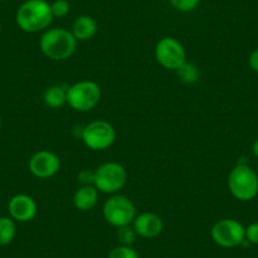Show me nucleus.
<instances>
[{"label": "nucleus", "instance_id": "1", "mask_svg": "<svg viewBox=\"0 0 258 258\" xmlns=\"http://www.w3.org/2000/svg\"><path fill=\"white\" fill-rule=\"evenodd\" d=\"M53 21L51 3L46 0H26L19 6L16 22L19 28L27 33H38L48 29Z\"/></svg>", "mask_w": 258, "mask_h": 258}, {"label": "nucleus", "instance_id": "2", "mask_svg": "<svg viewBox=\"0 0 258 258\" xmlns=\"http://www.w3.org/2000/svg\"><path fill=\"white\" fill-rule=\"evenodd\" d=\"M41 52L52 61H64L74 56L78 41L69 29L56 27L43 32L39 39Z\"/></svg>", "mask_w": 258, "mask_h": 258}, {"label": "nucleus", "instance_id": "3", "mask_svg": "<svg viewBox=\"0 0 258 258\" xmlns=\"http://www.w3.org/2000/svg\"><path fill=\"white\" fill-rule=\"evenodd\" d=\"M228 188L234 199L250 202L258 195V175L247 163L239 162L229 172Z\"/></svg>", "mask_w": 258, "mask_h": 258}, {"label": "nucleus", "instance_id": "4", "mask_svg": "<svg viewBox=\"0 0 258 258\" xmlns=\"http://www.w3.org/2000/svg\"><path fill=\"white\" fill-rule=\"evenodd\" d=\"M137 215L136 205L129 198L114 194L103 205V217L108 224L114 228L131 225Z\"/></svg>", "mask_w": 258, "mask_h": 258}, {"label": "nucleus", "instance_id": "5", "mask_svg": "<svg viewBox=\"0 0 258 258\" xmlns=\"http://www.w3.org/2000/svg\"><path fill=\"white\" fill-rule=\"evenodd\" d=\"M101 88L91 80H81L68 88V104L76 111H90L100 103Z\"/></svg>", "mask_w": 258, "mask_h": 258}, {"label": "nucleus", "instance_id": "6", "mask_svg": "<svg viewBox=\"0 0 258 258\" xmlns=\"http://www.w3.org/2000/svg\"><path fill=\"white\" fill-rule=\"evenodd\" d=\"M81 140L91 151L108 150L115 142L116 131L111 123L104 119H98L84 126Z\"/></svg>", "mask_w": 258, "mask_h": 258}, {"label": "nucleus", "instance_id": "7", "mask_svg": "<svg viewBox=\"0 0 258 258\" xmlns=\"http://www.w3.org/2000/svg\"><path fill=\"white\" fill-rule=\"evenodd\" d=\"M128 173L123 165L118 162H105L95 170L94 186L99 192L114 195L125 186Z\"/></svg>", "mask_w": 258, "mask_h": 258}, {"label": "nucleus", "instance_id": "8", "mask_svg": "<svg viewBox=\"0 0 258 258\" xmlns=\"http://www.w3.org/2000/svg\"><path fill=\"white\" fill-rule=\"evenodd\" d=\"M215 244L222 248H235L245 240V227L237 219L218 220L210 230Z\"/></svg>", "mask_w": 258, "mask_h": 258}, {"label": "nucleus", "instance_id": "9", "mask_svg": "<svg viewBox=\"0 0 258 258\" xmlns=\"http://www.w3.org/2000/svg\"><path fill=\"white\" fill-rule=\"evenodd\" d=\"M155 57L163 69L176 71L186 61L185 47L173 37H163L156 43Z\"/></svg>", "mask_w": 258, "mask_h": 258}, {"label": "nucleus", "instance_id": "10", "mask_svg": "<svg viewBox=\"0 0 258 258\" xmlns=\"http://www.w3.org/2000/svg\"><path fill=\"white\" fill-rule=\"evenodd\" d=\"M28 168L37 178L53 177L61 168V160L52 151L42 150L32 156L28 162Z\"/></svg>", "mask_w": 258, "mask_h": 258}, {"label": "nucleus", "instance_id": "11", "mask_svg": "<svg viewBox=\"0 0 258 258\" xmlns=\"http://www.w3.org/2000/svg\"><path fill=\"white\" fill-rule=\"evenodd\" d=\"M9 217L18 223H28L37 217L36 200L27 194H17L8 203Z\"/></svg>", "mask_w": 258, "mask_h": 258}, {"label": "nucleus", "instance_id": "12", "mask_svg": "<svg viewBox=\"0 0 258 258\" xmlns=\"http://www.w3.org/2000/svg\"><path fill=\"white\" fill-rule=\"evenodd\" d=\"M132 225L138 237L147 238V239L158 237L163 230L162 218L152 212L140 213L136 215Z\"/></svg>", "mask_w": 258, "mask_h": 258}, {"label": "nucleus", "instance_id": "13", "mask_svg": "<svg viewBox=\"0 0 258 258\" xmlns=\"http://www.w3.org/2000/svg\"><path fill=\"white\" fill-rule=\"evenodd\" d=\"M99 202V190L94 185H84L75 191L73 197L74 207L80 212L94 209Z\"/></svg>", "mask_w": 258, "mask_h": 258}, {"label": "nucleus", "instance_id": "14", "mask_svg": "<svg viewBox=\"0 0 258 258\" xmlns=\"http://www.w3.org/2000/svg\"><path fill=\"white\" fill-rule=\"evenodd\" d=\"M96 32H98V23L93 17L86 16V14L79 16L74 21L73 29H71V33L74 34L78 42L89 41L95 36Z\"/></svg>", "mask_w": 258, "mask_h": 258}, {"label": "nucleus", "instance_id": "15", "mask_svg": "<svg viewBox=\"0 0 258 258\" xmlns=\"http://www.w3.org/2000/svg\"><path fill=\"white\" fill-rule=\"evenodd\" d=\"M43 103L51 109H58L68 104V88L62 85H51L44 90Z\"/></svg>", "mask_w": 258, "mask_h": 258}, {"label": "nucleus", "instance_id": "16", "mask_svg": "<svg viewBox=\"0 0 258 258\" xmlns=\"http://www.w3.org/2000/svg\"><path fill=\"white\" fill-rule=\"evenodd\" d=\"M176 74H177L178 79H180L181 83L183 84H195L200 80V76H202V71H200V68L197 63L194 62L185 61L180 66V69L176 70Z\"/></svg>", "mask_w": 258, "mask_h": 258}, {"label": "nucleus", "instance_id": "17", "mask_svg": "<svg viewBox=\"0 0 258 258\" xmlns=\"http://www.w3.org/2000/svg\"><path fill=\"white\" fill-rule=\"evenodd\" d=\"M17 235V222L11 217H0V245H8Z\"/></svg>", "mask_w": 258, "mask_h": 258}, {"label": "nucleus", "instance_id": "18", "mask_svg": "<svg viewBox=\"0 0 258 258\" xmlns=\"http://www.w3.org/2000/svg\"><path fill=\"white\" fill-rule=\"evenodd\" d=\"M116 238H118L119 244L121 245H133L137 239V233H136L133 225H124V227L116 228Z\"/></svg>", "mask_w": 258, "mask_h": 258}, {"label": "nucleus", "instance_id": "19", "mask_svg": "<svg viewBox=\"0 0 258 258\" xmlns=\"http://www.w3.org/2000/svg\"><path fill=\"white\" fill-rule=\"evenodd\" d=\"M108 258H140V254L132 245L119 244L109 252Z\"/></svg>", "mask_w": 258, "mask_h": 258}, {"label": "nucleus", "instance_id": "20", "mask_svg": "<svg viewBox=\"0 0 258 258\" xmlns=\"http://www.w3.org/2000/svg\"><path fill=\"white\" fill-rule=\"evenodd\" d=\"M171 6L181 13H190L200 4V0H170Z\"/></svg>", "mask_w": 258, "mask_h": 258}, {"label": "nucleus", "instance_id": "21", "mask_svg": "<svg viewBox=\"0 0 258 258\" xmlns=\"http://www.w3.org/2000/svg\"><path fill=\"white\" fill-rule=\"evenodd\" d=\"M70 3L68 0H54L51 3V11L53 18H63L70 13Z\"/></svg>", "mask_w": 258, "mask_h": 258}, {"label": "nucleus", "instance_id": "22", "mask_svg": "<svg viewBox=\"0 0 258 258\" xmlns=\"http://www.w3.org/2000/svg\"><path fill=\"white\" fill-rule=\"evenodd\" d=\"M245 240L249 244H258V222H253L245 227Z\"/></svg>", "mask_w": 258, "mask_h": 258}, {"label": "nucleus", "instance_id": "23", "mask_svg": "<svg viewBox=\"0 0 258 258\" xmlns=\"http://www.w3.org/2000/svg\"><path fill=\"white\" fill-rule=\"evenodd\" d=\"M94 180H95V170H90V168H84L79 172L78 181L84 185H94Z\"/></svg>", "mask_w": 258, "mask_h": 258}, {"label": "nucleus", "instance_id": "24", "mask_svg": "<svg viewBox=\"0 0 258 258\" xmlns=\"http://www.w3.org/2000/svg\"><path fill=\"white\" fill-rule=\"evenodd\" d=\"M248 63H249V68L252 69L254 73L258 74V48H255L254 51L249 54Z\"/></svg>", "mask_w": 258, "mask_h": 258}, {"label": "nucleus", "instance_id": "25", "mask_svg": "<svg viewBox=\"0 0 258 258\" xmlns=\"http://www.w3.org/2000/svg\"><path fill=\"white\" fill-rule=\"evenodd\" d=\"M252 152H253V155H254L255 157L258 158V138L254 141V142H253V145H252Z\"/></svg>", "mask_w": 258, "mask_h": 258}, {"label": "nucleus", "instance_id": "26", "mask_svg": "<svg viewBox=\"0 0 258 258\" xmlns=\"http://www.w3.org/2000/svg\"><path fill=\"white\" fill-rule=\"evenodd\" d=\"M2 125H3V120H2V116H0V129H2Z\"/></svg>", "mask_w": 258, "mask_h": 258}, {"label": "nucleus", "instance_id": "27", "mask_svg": "<svg viewBox=\"0 0 258 258\" xmlns=\"http://www.w3.org/2000/svg\"><path fill=\"white\" fill-rule=\"evenodd\" d=\"M0 33H2V23H0Z\"/></svg>", "mask_w": 258, "mask_h": 258}, {"label": "nucleus", "instance_id": "28", "mask_svg": "<svg viewBox=\"0 0 258 258\" xmlns=\"http://www.w3.org/2000/svg\"><path fill=\"white\" fill-rule=\"evenodd\" d=\"M0 2H4V0H0Z\"/></svg>", "mask_w": 258, "mask_h": 258}]
</instances>
